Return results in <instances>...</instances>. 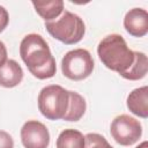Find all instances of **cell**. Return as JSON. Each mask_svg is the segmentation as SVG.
Instances as JSON below:
<instances>
[{"mask_svg":"<svg viewBox=\"0 0 148 148\" xmlns=\"http://www.w3.org/2000/svg\"><path fill=\"white\" fill-rule=\"evenodd\" d=\"M125 30L134 37H143L148 32V14L143 8H132L124 17Z\"/></svg>","mask_w":148,"mask_h":148,"instance_id":"8","label":"cell"},{"mask_svg":"<svg viewBox=\"0 0 148 148\" xmlns=\"http://www.w3.org/2000/svg\"><path fill=\"white\" fill-rule=\"evenodd\" d=\"M47 32L59 42L73 45L79 43L86 32V25L83 20L68 10H65L56 20L46 21L44 23Z\"/></svg>","mask_w":148,"mask_h":148,"instance_id":"3","label":"cell"},{"mask_svg":"<svg viewBox=\"0 0 148 148\" xmlns=\"http://www.w3.org/2000/svg\"><path fill=\"white\" fill-rule=\"evenodd\" d=\"M57 148H84V135L73 128L64 130L56 143Z\"/></svg>","mask_w":148,"mask_h":148,"instance_id":"12","label":"cell"},{"mask_svg":"<svg viewBox=\"0 0 148 148\" xmlns=\"http://www.w3.org/2000/svg\"><path fill=\"white\" fill-rule=\"evenodd\" d=\"M147 67H148V60L147 56L143 52L134 51V62L130 71L123 76L126 80L130 81H138L146 76L147 74Z\"/></svg>","mask_w":148,"mask_h":148,"instance_id":"14","label":"cell"},{"mask_svg":"<svg viewBox=\"0 0 148 148\" xmlns=\"http://www.w3.org/2000/svg\"><path fill=\"white\" fill-rule=\"evenodd\" d=\"M0 148H14L13 138L5 131H0Z\"/></svg>","mask_w":148,"mask_h":148,"instance_id":"16","label":"cell"},{"mask_svg":"<svg viewBox=\"0 0 148 148\" xmlns=\"http://www.w3.org/2000/svg\"><path fill=\"white\" fill-rule=\"evenodd\" d=\"M38 110L50 120L64 119L69 105V90L59 84L44 87L38 94Z\"/></svg>","mask_w":148,"mask_h":148,"instance_id":"4","label":"cell"},{"mask_svg":"<svg viewBox=\"0 0 148 148\" xmlns=\"http://www.w3.org/2000/svg\"><path fill=\"white\" fill-rule=\"evenodd\" d=\"M23 69L14 59H8L0 67V86L3 88H14L21 83Z\"/></svg>","mask_w":148,"mask_h":148,"instance_id":"10","label":"cell"},{"mask_svg":"<svg viewBox=\"0 0 148 148\" xmlns=\"http://www.w3.org/2000/svg\"><path fill=\"white\" fill-rule=\"evenodd\" d=\"M110 133L120 146H132L141 138L142 126L135 118L128 114H120L112 120Z\"/></svg>","mask_w":148,"mask_h":148,"instance_id":"6","label":"cell"},{"mask_svg":"<svg viewBox=\"0 0 148 148\" xmlns=\"http://www.w3.org/2000/svg\"><path fill=\"white\" fill-rule=\"evenodd\" d=\"M126 104L128 110L133 114L140 118H147L148 117V87L143 86L132 90L127 96Z\"/></svg>","mask_w":148,"mask_h":148,"instance_id":"9","label":"cell"},{"mask_svg":"<svg viewBox=\"0 0 148 148\" xmlns=\"http://www.w3.org/2000/svg\"><path fill=\"white\" fill-rule=\"evenodd\" d=\"M87 109V104L84 98L75 91L69 90V105L66 116L64 117V120L67 121H77L82 118Z\"/></svg>","mask_w":148,"mask_h":148,"instance_id":"13","label":"cell"},{"mask_svg":"<svg viewBox=\"0 0 148 148\" xmlns=\"http://www.w3.org/2000/svg\"><path fill=\"white\" fill-rule=\"evenodd\" d=\"M97 54L103 65L124 76L134 62V51H132L124 37L119 34L105 36L97 46Z\"/></svg>","mask_w":148,"mask_h":148,"instance_id":"2","label":"cell"},{"mask_svg":"<svg viewBox=\"0 0 148 148\" xmlns=\"http://www.w3.org/2000/svg\"><path fill=\"white\" fill-rule=\"evenodd\" d=\"M135 148H148V142H147V141H143V142H141L139 146H136Z\"/></svg>","mask_w":148,"mask_h":148,"instance_id":"19","label":"cell"},{"mask_svg":"<svg viewBox=\"0 0 148 148\" xmlns=\"http://www.w3.org/2000/svg\"><path fill=\"white\" fill-rule=\"evenodd\" d=\"M7 49L6 45L3 44V42L0 40V67L7 61Z\"/></svg>","mask_w":148,"mask_h":148,"instance_id":"18","label":"cell"},{"mask_svg":"<svg viewBox=\"0 0 148 148\" xmlns=\"http://www.w3.org/2000/svg\"><path fill=\"white\" fill-rule=\"evenodd\" d=\"M20 56L35 77L46 80L54 76L57 72L56 59L46 40L40 35H25L20 44Z\"/></svg>","mask_w":148,"mask_h":148,"instance_id":"1","label":"cell"},{"mask_svg":"<svg viewBox=\"0 0 148 148\" xmlns=\"http://www.w3.org/2000/svg\"><path fill=\"white\" fill-rule=\"evenodd\" d=\"M8 22H9L8 12H7V9L5 7L0 6V32H2L7 28Z\"/></svg>","mask_w":148,"mask_h":148,"instance_id":"17","label":"cell"},{"mask_svg":"<svg viewBox=\"0 0 148 148\" xmlns=\"http://www.w3.org/2000/svg\"><path fill=\"white\" fill-rule=\"evenodd\" d=\"M94 71V59L89 51L75 49L68 51L61 59L62 74L73 81L87 79Z\"/></svg>","mask_w":148,"mask_h":148,"instance_id":"5","label":"cell"},{"mask_svg":"<svg viewBox=\"0 0 148 148\" xmlns=\"http://www.w3.org/2000/svg\"><path fill=\"white\" fill-rule=\"evenodd\" d=\"M32 6L36 13L46 21L56 20L64 12V1L52 0V1H32Z\"/></svg>","mask_w":148,"mask_h":148,"instance_id":"11","label":"cell"},{"mask_svg":"<svg viewBox=\"0 0 148 148\" xmlns=\"http://www.w3.org/2000/svg\"><path fill=\"white\" fill-rule=\"evenodd\" d=\"M21 141L24 148H47L50 133L47 127L38 120H28L21 128Z\"/></svg>","mask_w":148,"mask_h":148,"instance_id":"7","label":"cell"},{"mask_svg":"<svg viewBox=\"0 0 148 148\" xmlns=\"http://www.w3.org/2000/svg\"><path fill=\"white\" fill-rule=\"evenodd\" d=\"M84 148H113L106 139L98 133H88L84 135Z\"/></svg>","mask_w":148,"mask_h":148,"instance_id":"15","label":"cell"}]
</instances>
